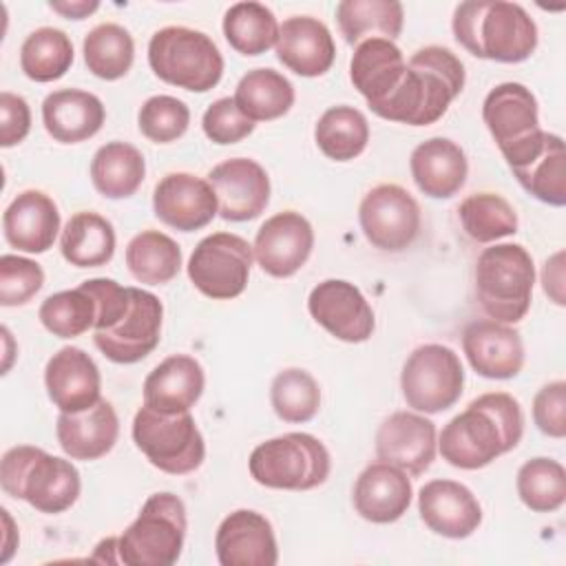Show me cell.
<instances>
[{
    "instance_id": "obj_2",
    "label": "cell",
    "mask_w": 566,
    "mask_h": 566,
    "mask_svg": "<svg viewBox=\"0 0 566 566\" xmlns=\"http://www.w3.org/2000/svg\"><path fill=\"white\" fill-rule=\"evenodd\" d=\"M464 64L447 46H422L409 62L398 88L374 113L389 122L429 126L464 88Z\"/></svg>"
},
{
    "instance_id": "obj_22",
    "label": "cell",
    "mask_w": 566,
    "mask_h": 566,
    "mask_svg": "<svg viewBox=\"0 0 566 566\" xmlns=\"http://www.w3.org/2000/svg\"><path fill=\"white\" fill-rule=\"evenodd\" d=\"M418 513L429 531L449 539L473 535L482 522L478 497L455 480L427 482L418 493Z\"/></svg>"
},
{
    "instance_id": "obj_29",
    "label": "cell",
    "mask_w": 566,
    "mask_h": 566,
    "mask_svg": "<svg viewBox=\"0 0 566 566\" xmlns=\"http://www.w3.org/2000/svg\"><path fill=\"white\" fill-rule=\"evenodd\" d=\"M55 436L60 449L71 460L88 462L106 455L115 447L119 420L113 405L102 398L84 411H60L55 420Z\"/></svg>"
},
{
    "instance_id": "obj_14",
    "label": "cell",
    "mask_w": 566,
    "mask_h": 566,
    "mask_svg": "<svg viewBox=\"0 0 566 566\" xmlns=\"http://www.w3.org/2000/svg\"><path fill=\"white\" fill-rule=\"evenodd\" d=\"M161 301L142 287H130V305L108 329L93 332L95 347L117 365H133L146 358L161 338Z\"/></svg>"
},
{
    "instance_id": "obj_48",
    "label": "cell",
    "mask_w": 566,
    "mask_h": 566,
    "mask_svg": "<svg viewBox=\"0 0 566 566\" xmlns=\"http://www.w3.org/2000/svg\"><path fill=\"white\" fill-rule=\"evenodd\" d=\"M254 126L256 124L239 111V106L234 104V97L214 99L201 117V128H203L206 137L221 146L237 144V142L245 139L248 135H252Z\"/></svg>"
},
{
    "instance_id": "obj_4",
    "label": "cell",
    "mask_w": 566,
    "mask_h": 566,
    "mask_svg": "<svg viewBox=\"0 0 566 566\" xmlns=\"http://www.w3.org/2000/svg\"><path fill=\"white\" fill-rule=\"evenodd\" d=\"M0 484L7 495L49 515L71 509L82 491L80 471L71 460L31 444L11 447L2 455Z\"/></svg>"
},
{
    "instance_id": "obj_34",
    "label": "cell",
    "mask_w": 566,
    "mask_h": 566,
    "mask_svg": "<svg viewBox=\"0 0 566 566\" xmlns=\"http://www.w3.org/2000/svg\"><path fill=\"white\" fill-rule=\"evenodd\" d=\"M60 250L75 268L106 265L115 254V228L97 212H77L60 234Z\"/></svg>"
},
{
    "instance_id": "obj_33",
    "label": "cell",
    "mask_w": 566,
    "mask_h": 566,
    "mask_svg": "<svg viewBox=\"0 0 566 566\" xmlns=\"http://www.w3.org/2000/svg\"><path fill=\"white\" fill-rule=\"evenodd\" d=\"M511 170L520 186L537 201L555 208L566 203V148L559 135L546 130L539 150Z\"/></svg>"
},
{
    "instance_id": "obj_28",
    "label": "cell",
    "mask_w": 566,
    "mask_h": 566,
    "mask_svg": "<svg viewBox=\"0 0 566 566\" xmlns=\"http://www.w3.org/2000/svg\"><path fill=\"white\" fill-rule=\"evenodd\" d=\"M203 387L206 374L201 363L188 354H172L153 367L142 394L146 407L161 413H181L197 405Z\"/></svg>"
},
{
    "instance_id": "obj_5",
    "label": "cell",
    "mask_w": 566,
    "mask_h": 566,
    "mask_svg": "<svg viewBox=\"0 0 566 566\" xmlns=\"http://www.w3.org/2000/svg\"><path fill=\"white\" fill-rule=\"evenodd\" d=\"M475 296L484 314L500 323H520L533 298L535 265L531 252L520 243L484 248L473 270Z\"/></svg>"
},
{
    "instance_id": "obj_13",
    "label": "cell",
    "mask_w": 566,
    "mask_h": 566,
    "mask_svg": "<svg viewBox=\"0 0 566 566\" xmlns=\"http://www.w3.org/2000/svg\"><path fill=\"white\" fill-rule=\"evenodd\" d=\"M358 223L365 239L382 252H402L420 234V206L398 184L374 186L358 206Z\"/></svg>"
},
{
    "instance_id": "obj_15",
    "label": "cell",
    "mask_w": 566,
    "mask_h": 566,
    "mask_svg": "<svg viewBox=\"0 0 566 566\" xmlns=\"http://www.w3.org/2000/svg\"><path fill=\"white\" fill-rule=\"evenodd\" d=\"M307 310L323 329L343 343H365L376 327L369 301L345 279H327L312 287Z\"/></svg>"
},
{
    "instance_id": "obj_6",
    "label": "cell",
    "mask_w": 566,
    "mask_h": 566,
    "mask_svg": "<svg viewBox=\"0 0 566 566\" xmlns=\"http://www.w3.org/2000/svg\"><path fill=\"white\" fill-rule=\"evenodd\" d=\"M148 64L153 73L177 88L206 93L223 75V55L210 35L190 27H164L150 35Z\"/></svg>"
},
{
    "instance_id": "obj_51",
    "label": "cell",
    "mask_w": 566,
    "mask_h": 566,
    "mask_svg": "<svg viewBox=\"0 0 566 566\" xmlns=\"http://www.w3.org/2000/svg\"><path fill=\"white\" fill-rule=\"evenodd\" d=\"M542 285L544 292L557 303L564 305V252H555L551 259L544 263L542 272Z\"/></svg>"
},
{
    "instance_id": "obj_39",
    "label": "cell",
    "mask_w": 566,
    "mask_h": 566,
    "mask_svg": "<svg viewBox=\"0 0 566 566\" xmlns=\"http://www.w3.org/2000/svg\"><path fill=\"white\" fill-rule=\"evenodd\" d=\"M84 64L88 71L106 82L124 77L135 60V42L128 29L115 22L93 27L82 44Z\"/></svg>"
},
{
    "instance_id": "obj_11",
    "label": "cell",
    "mask_w": 566,
    "mask_h": 566,
    "mask_svg": "<svg viewBox=\"0 0 566 566\" xmlns=\"http://www.w3.org/2000/svg\"><path fill=\"white\" fill-rule=\"evenodd\" d=\"M464 387L460 356L440 343L416 347L400 371L405 402L420 413H442L453 407Z\"/></svg>"
},
{
    "instance_id": "obj_27",
    "label": "cell",
    "mask_w": 566,
    "mask_h": 566,
    "mask_svg": "<svg viewBox=\"0 0 566 566\" xmlns=\"http://www.w3.org/2000/svg\"><path fill=\"white\" fill-rule=\"evenodd\" d=\"M407 71V60L400 46L387 38H369L356 44L349 77L354 88L367 99V106L376 111L398 88Z\"/></svg>"
},
{
    "instance_id": "obj_41",
    "label": "cell",
    "mask_w": 566,
    "mask_h": 566,
    "mask_svg": "<svg viewBox=\"0 0 566 566\" xmlns=\"http://www.w3.org/2000/svg\"><path fill=\"white\" fill-rule=\"evenodd\" d=\"M223 35L241 55H261L276 44L279 22L261 2H237L223 15Z\"/></svg>"
},
{
    "instance_id": "obj_7",
    "label": "cell",
    "mask_w": 566,
    "mask_h": 566,
    "mask_svg": "<svg viewBox=\"0 0 566 566\" xmlns=\"http://www.w3.org/2000/svg\"><path fill=\"white\" fill-rule=\"evenodd\" d=\"M188 531L186 506L170 493H153L139 515L117 537V557L126 566H170L181 557Z\"/></svg>"
},
{
    "instance_id": "obj_46",
    "label": "cell",
    "mask_w": 566,
    "mask_h": 566,
    "mask_svg": "<svg viewBox=\"0 0 566 566\" xmlns=\"http://www.w3.org/2000/svg\"><path fill=\"white\" fill-rule=\"evenodd\" d=\"M190 124V108L186 102L172 95H153L148 97L139 113L137 126L142 135L155 144H170L184 137Z\"/></svg>"
},
{
    "instance_id": "obj_45",
    "label": "cell",
    "mask_w": 566,
    "mask_h": 566,
    "mask_svg": "<svg viewBox=\"0 0 566 566\" xmlns=\"http://www.w3.org/2000/svg\"><path fill=\"white\" fill-rule=\"evenodd\" d=\"M270 402L283 422H307L321 409V387L310 371L287 367L274 376Z\"/></svg>"
},
{
    "instance_id": "obj_3",
    "label": "cell",
    "mask_w": 566,
    "mask_h": 566,
    "mask_svg": "<svg viewBox=\"0 0 566 566\" xmlns=\"http://www.w3.org/2000/svg\"><path fill=\"white\" fill-rule=\"evenodd\" d=\"M451 29L458 44L482 60L517 64L528 60L537 46V24L517 2H460Z\"/></svg>"
},
{
    "instance_id": "obj_20",
    "label": "cell",
    "mask_w": 566,
    "mask_h": 566,
    "mask_svg": "<svg viewBox=\"0 0 566 566\" xmlns=\"http://www.w3.org/2000/svg\"><path fill=\"white\" fill-rule=\"evenodd\" d=\"M462 352L475 374L491 380L515 378L524 367V343L506 323L482 318L462 332Z\"/></svg>"
},
{
    "instance_id": "obj_50",
    "label": "cell",
    "mask_w": 566,
    "mask_h": 566,
    "mask_svg": "<svg viewBox=\"0 0 566 566\" xmlns=\"http://www.w3.org/2000/svg\"><path fill=\"white\" fill-rule=\"evenodd\" d=\"M31 130V108L24 97L2 91L0 93V146L11 148L20 144Z\"/></svg>"
},
{
    "instance_id": "obj_8",
    "label": "cell",
    "mask_w": 566,
    "mask_h": 566,
    "mask_svg": "<svg viewBox=\"0 0 566 566\" xmlns=\"http://www.w3.org/2000/svg\"><path fill=\"white\" fill-rule=\"evenodd\" d=\"M256 484L281 491H310L332 471L327 447L312 433L292 431L256 444L248 460Z\"/></svg>"
},
{
    "instance_id": "obj_25",
    "label": "cell",
    "mask_w": 566,
    "mask_h": 566,
    "mask_svg": "<svg viewBox=\"0 0 566 566\" xmlns=\"http://www.w3.org/2000/svg\"><path fill=\"white\" fill-rule=\"evenodd\" d=\"M413 497L407 473L389 462H374L356 478L352 502L356 513L374 524H391L400 520Z\"/></svg>"
},
{
    "instance_id": "obj_32",
    "label": "cell",
    "mask_w": 566,
    "mask_h": 566,
    "mask_svg": "<svg viewBox=\"0 0 566 566\" xmlns=\"http://www.w3.org/2000/svg\"><path fill=\"white\" fill-rule=\"evenodd\" d=\"M146 177V159L133 144L108 142L91 159V181L106 199L133 197Z\"/></svg>"
},
{
    "instance_id": "obj_24",
    "label": "cell",
    "mask_w": 566,
    "mask_h": 566,
    "mask_svg": "<svg viewBox=\"0 0 566 566\" xmlns=\"http://www.w3.org/2000/svg\"><path fill=\"white\" fill-rule=\"evenodd\" d=\"M276 57L301 77L327 73L336 57V44L325 22L312 15H292L279 24Z\"/></svg>"
},
{
    "instance_id": "obj_12",
    "label": "cell",
    "mask_w": 566,
    "mask_h": 566,
    "mask_svg": "<svg viewBox=\"0 0 566 566\" xmlns=\"http://www.w3.org/2000/svg\"><path fill=\"white\" fill-rule=\"evenodd\" d=\"M254 252L252 245L234 232H212L203 237L190 259L188 279L208 298H237L250 279Z\"/></svg>"
},
{
    "instance_id": "obj_30",
    "label": "cell",
    "mask_w": 566,
    "mask_h": 566,
    "mask_svg": "<svg viewBox=\"0 0 566 566\" xmlns=\"http://www.w3.org/2000/svg\"><path fill=\"white\" fill-rule=\"evenodd\" d=\"M409 170L422 195L431 199H449L464 186L469 161L453 139L431 137L411 150Z\"/></svg>"
},
{
    "instance_id": "obj_44",
    "label": "cell",
    "mask_w": 566,
    "mask_h": 566,
    "mask_svg": "<svg viewBox=\"0 0 566 566\" xmlns=\"http://www.w3.org/2000/svg\"><path fill=\"white\" fill-rule=\"evenodd\" d=\"M515 489L533 513H553L566 500V469L553 458H531L520 467Z\"/></svg>"
},
{
    "instance_id": "obj_38",
    "label": "cell",
    "mask_w": 566,
    "mask_h": 566,
    "mask_svg": "<svg viewBox=\"0 0 566 566\" xmlns=\"http://www.w3.org/2000/svg\"><path fill=\"white\" fill-rule=\"evenodd\" d=\"M314 142L325 157L334 161H352L367 148V117L347 104L332 106L318 117L314 126Z\"/></svg>"
},
{
    "instance_id": "obj_40",
    "label": "cell",
    "mask_w": 566,
    "mask_h": 566,
    "mask_svg": "<svg viewBox=\"0 0 566 566\" xmlns=\"http://www.w3.org/2000/svg\"><path fill=\"white\" fill-rule=\"evenodd\" d=\"M73 42L55 27L31 31L20 46V69L33 82H53L66 75L73 64Z\"/></svg>"
},
{
    "instance_id": "obj_35",
    "label": "cell",
    "mask_w": 566,
    "mask_h": 566,
    "mask_svg": "<svg viewBox=\"0 0 566 566\" xmlns=\"http://www.w3.org/2000/svg\"><path fill=\"white\" fill-rule=\"evenodd\" d=\"M336 22L347 44L369 38L396 40L405 24L398 0H343L336 4Z\"/></svg>"
},
{
    "instance_id": "obj_47",
    "label": "cell",
    "mask_w": 566,
    "mask_h": 566,
    "mask_svg": "<svg viewBox=\"0 0 566 566\" xmlns=\"http://www.w3.org/2000/svg\"><path fill=\"white\" fill-rule=\"evenodd\" d=\"M44 285V270L40 263L20 256L2 254L0 256V305L18 307L29 303Z\"/></svg>"
},
{
    "instance_id": "obj_17",
    "label": "cell",
    "mask_w": 566,
    "mask_h": 566,
    "mask_svg": "<svg viewBox=\"0 0 566 566\" xmlns=\"http://www.w3.org/2000/svg\"><path fill=\"white\" fill-rule=\"evenodd\" d=\"M219 203V217L226 221H252L270 201V177L265 168L248 157H232L208 172Z\"/></svg>"
},
{
    "instance_id": "obj_23",
    "label": "cell",
    "mask_w": 566,
    "mask_h": 566,
    "mask_svg": "<svg viewBox=\"0 0 566 566\" xmlns=\"http://www.w3.org/2000/svg\"><path fill=\"white\" fill-rule=\"evenodd\" d=\"M49 400L66 413L84 411L102 400V376L95 360L80 347L57 349L44 367Z\"/></svg>"
},
{
    "instance_id": "obj_16",
    "label": "cell",
    "mask_w": 566,
    "mask_h": 566,
    "mask_svg": "<svg viewBox=\"0 0 566 566\" xmlns=\"http://www.w3.org/2000/svg\"><path fill=\"white\" fill-rule=\"evenodd\" d=\"M312 248V223L296 210H283L261 223L252 252L265 274L274 279H287L307 263Z\"/></svg>"
},
{
    "instance_id": "obj_26",
    "label": "cell",
    "mask_w": 566,
    "mask_h": 566,
    "mask_svg": "<svg viewBox=\"0 0 566 566\" xmlns=\"http://www.w3.org/2000/svg\"><path fill=\"white\" fill-rule=\"evenodd\" d=\"M2 232L11 248L42 254L60 232V210L46 192L22 190L2 214Z\"/></svg>"
},
{
    "instance_id": "obj_21",
    "label": "cell",
    "mask_w": 566,
    "mask_h": 566,
    "mask_svg": "<svg viewBox=\"0 0 566 566\" xmlns=\"http://www.w3.org/2000/svg\"><path fill=\"white\" fill-rule=\"evenodd\" d=\"M214 551L221 566H274L279 562L274 528L252 509L232 511L221 520Z\"/></svg>"
},
{
    "instance_id": "obj_52",
    "label": "cell",
    "mask_w": 566,
    "mask_h": 566,
    "mask_svg": "<svg viewBox=\"0 0 566 566\" xmlns=\"http://www.w3.org/2000/svg\"><path fill=\"white\" fill-rule=\"evenodd\" d=\"M49 7L69 20H84L99 9V2L97 0H51Z\"/></svg>"
},
{
    "instance_id": "obj_49",
    "label": "cell",
    "mask_w": 566,
    "mask_h": 566,
    "mask_svg": "<svg viewBox=\"0 0 566 566\" xmlns=\"http://www.w3.org/2000/svg\"><path fill=\"white\" fill-rule=\"evenodd\" d=\"M533 422L548 438L566 436V382H546L533 398Z\"/></svg>"
},
{
    "instance_id": "obj_18",
    "label": "cell",
    "mask_w": 566,
    "mask_h": 566,
    "mask_svg": "<svg viewBox=\"0 0 566 566\" xmlns=\"http://www.w3.org/2000/svg\"><path fill=\"white\" fill-rule=\"evenodd\" d=\"M153 212L179 232H195L219 214V203L208 179L190 172H168L153 190Z\"/></svg>"
},
{
    "instance_id": "obj_9",
    "label": "cell",
    "mask_w": 566,
    "mask_h": 566,
    "mask_svg": "<svg viewBox=\"0 0 566 566\" xmlns=\"http://www.w3.org/2000/svg\"><path fill=\"white\" fill-rule=\"evenodd\" d=\"M133 442L155 469L170 475L192 473L206 458V442L190 411L161 413L139 407L133 418Z\"/></svg>"
},
{
    "instance_id": "obj_31",
    "label": "cell",
    "mask_w": 566,
    "mask_h": 566,
    "mask_svg": "<svg viewBox=\"0 0 566 566\" xmlns=\"http://www.w3.org/2000/svg\"><path fill=\"white\" fill-rule=\"evenodd\" d=\"M106 119L102 99L82 88H60L42 102V124L60 144H80L99 133Z\"/></svg>"
},
{
    "instance_id": "obj_53",
    "label": "cell",
    "mask_w": 566,
    "mask_h": 566,
    "mask_svg": "<svg viewBox=\"0 0 566 566\" xmlns=\"http://www.w3.org/2000/svg\"><path fill=\"white\" fill-rule=\"evenodd\" d=\"M2 513V520H4V524H7V533H4V544H2V557H0V562L2 564H7L9 559H11V555H13V551H15V546H18V542H11V537L13 535H18V531L13 528V520H11V515H9V511L7 509H2L0 511Z\"/></svg>"
},
{
    "instance_id": "obj_37",
    "label": "cell",
    "mask_w": 566,
    "mask_h": 566,
    "mask_svg": "<svg viewBox=\"0 0 566 566\" xmlns=\"http://www.w3.org/2000/svg\"><path fill=\"white\" fill-rule=\"evenodd\" d=\"M126 268L142 285H164L181 270V248L159 230H142L126 245Z\"/></svg>"
},
{
    "instance_id": "obj_36",
    "label": "cell",
    "mask_w": 566,
    "mask_h": 566,
    "mask_svg": "<svg viewBox=\"0 0 566 566\" xmlns=\"http://www.w3.org/2000/svg\"><path fill=\"white\" fill-rule=\"evenodd\" d=\"M234 104L254 124L279 119L294 104V86L274 69H252L239 80Z\"/></svg>"
},
{
    "instance_id": "obj_10",
    "label": "cell",
    "mask_w": 566,
    "mask_h": 566,
    "mask_svg": "<svg viewBox=\"0 0 566 566\" xmlns=\"http://www.w3.org/2000/svg\"><path fill=\"white\" fill-rule=\"evenodd\" d=\"M482 119L509 168L531 157L546 133L539 128L535 95L520 82H502L491 88L482 102Z\"/></svg>"
},
{
    "instance_id": "obj_19",
    "label": "cell",
    "mask_w": 566,
    "mask_h": 566,
    "mask_svg": "<svg viewBox=\"0 0 566 566\" xmlns=\"http://www.w3.org/2000/svg\"><path fill=\"white\" fill-rule=\"evenodd\" d=\"M436 424L413 411H394L376 431V455L402 469L407 475H422L436 460Z\"/></svg>"
},
{
    "instance_id": "obj_1",
    "label": "cell",
    "mask_w": 566,
    "mask_h": 566,
    "mask_svg": "<svg viewBox=\"0 0 566 566\" xmlns=\"http://www.w3.org/2000/svg\"><path fill=\"white\" fill-rule=\"evenodd\" d=\"M524 433L520 402L504 391L473 398L464 411L453 416L440 433L442 460L455 469L475 471L517 447Z\"/></svg>"
},
{
    "instance_id": "obj_43",
    "label": "cell",
    "mask_w": 566,
    "mask_h": 566,
    "mask_svg": "<svg viewBox=\"0 0 566 566\" xmlns=\"http://www.w3.org/2000/svg\"><path fill=\"white\" fill-rule=\"evenodd\" d=\"M462 230L478 243H491L517 232L513 206L497 192H473L458 206Z\"/></svg>"
},
{
    "instance_id": "obj_42",
    "label": "cell",
    "mask_w": 566,
    "mask_h": 566,
    "mask_svg": "<svg viewBox=\"0 0 566 566\" xmlns=\"http://www.w3.org/2000/svg\"><path fill=\"white\" fill-rule=\"evenodd\" d=\"M38 318L46 332L57 338H75L95 327L97 298L80 283L73 290H62L46 296L38 310Z\"/></svg>"
}]
</instances>
